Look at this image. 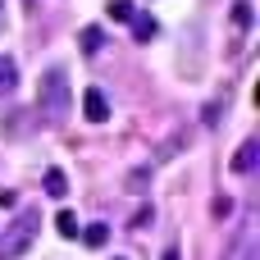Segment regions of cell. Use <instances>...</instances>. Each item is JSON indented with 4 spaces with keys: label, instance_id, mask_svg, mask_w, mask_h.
<instances>
[{
    "label": "cell",
    "instance_id": "cell-5",
    "mask_svg": "<svg viewBox=\"0 0 260 260\" xmlns=\"http://www.w3.org/2000/svg\"><path fill=\"white\" fill-rule=\"evenodd\" d=\"M256 160H260V137H247V142L238 146V155H233V165H229V169H233V174H251V169H256Z\"/></svg>",
    "mask_w": 260,
    "mask_h": 260
},
{
    "label": "cell",
    "instance_id": "cell-4",
    "mask_svg": "<svg viewBox=\"0 0 260 260\" xmlns=\"http://www.w3.org/2000/svg\"><path fill=\"white\" fill-rule=\"evenodd\" d=\"M82 114H87V123H105L110 119V101H105L101 87H87L82 91Z\"/></svg>",
    "mask_w": 260,
    "mask_h": 260
},
{
    "label": "cell",
    "instance_id": "cell-13",
    "mask_svg": "<svg viewBox=\"0 0 260 260\" xmlns=\"http://www.w3.org/2000/svg\"><path fill=\"white\" fill-rule=\"evenodd\" d=\"M110 18L128 23V18H133V0H110Z\"/></svg>",
    "mask_w": 260,
    "mask_h": 260
},
{
    "label": "cell",
    "instance_id": "cell-17",
    "mask_svg": "<svg viewBox=\"0 0 260 260\" xmlns=\"http://www.w3.org/2000/svg\"><path fill=\"white\" fill-rule=\"evenodd\" d=\"M114 260H123V256H114Z\"/></svg>",
    "mask_w": 260,
    "mask_h": 260
},
{
    "label": "cell",
    "instance_id": "cell-6",
    "mask_svg": "<svg viewBox=\"0 0 260 260\" xmlns=\"http://www.w3.org/2000/svg\"><path fill=\"white\" fill-rule=\"evenodd\" d=\"M128 23H133V37H137V41H155V37H160V23H155L151 14H133Z\"/></svg>",
    "mask_w": 260,
    "mask_h": 260
},
{
    "label": "cell",
    "instance_id": "cell-9",
    "mask_svg": "<svg viewBox=\"0 0 260 260\" xmlns=\"http://www.w3.org/2000/svg\"><path fill=\"white\" fill-rule=\"evenodd\" d=\"M251 18H256V14H251V5H247V0H238V5H233V27H238V32H247V27H251Z\"/></svg>",
    "mask_w": 260,
    "mask_h": 260
},
{
    "label": "cell",
    "instance_id": "cell-3",
    "mask_svg": "<svg viewBox=\"0 0 260 260\" xmlns=\"http://www.w3.org/2000/svg\"><path fill=\"white\" fill-rule=\"evenodd\" d=\"M224 260H256V219H242V229H238V238L229 242Z\"/></svg>",
    "mask_w": 260,
    "mask_h": 260
},
{
    "label": "cell",
    "instance_id": "cell-12",
    "mask_svg": "<svg viewBox=\"0 0 260 260\" xmlns=\"http://www.w3.org/2000/svg\"><path fill=\"white\" fill-rule=\"evenodd\" d=\"M46 192H50V197H64V192H69V183H64L59 169H46Z\"/></svg>",
    "mask_w": 260,
    "mask_h": 260
},
{
    "label": "cell",
    "instance_id": "cell-2",
    "mask_svg": "<svg viewBox=\"0 0 260 260\" xmlns=\"http://www.w3.org/2000/svg\"><path fill=\"white\" fill-rule=\"evenodd\" d=\"M37 229H41V210H18V219L0 233V260H18L37 242Z\"/></svg>",
    "mask_w": 260,
    "mask_h": 260
},
{
    "label": "cell",
    "instance_id": "cell-7",
    "mask_svg": "<svg viewBox=\"0 0 260 260\" xmlns=\"http://www.w3.org/2000/svg\"><path fill=\"white\" fill-rule=\"evenodd\" d=\"M14 87H18V64L9 55H0V96H9Z\"/></svg>",
    "mask_w": 260,
    "mask_h": 260
},
{
    "label": "cell",
    "instance_id": "cell-11",
    "mask_svg": "<svg viewBox=\"0 0 260 260\" xmlns=\"http://www.w3.org/2000/svg\"><path fill=\"white\" fill-rule=\"evenodd\" d=\"M101 46H105V32H101V27H87V32H82V50H87V55H96Z\"/></svg>",
    "mask_w": 260,
    "mask_h": 260
},
{
    "label": "cell",
    "instance_id": "cell-16",
    "mask_svg": "<svg viewBox=\"0 0 260 260\" xmlns=\"http://www.w3.org/2000/svg\"><path fill=\"white\" fill-rule=\"evenodd\" d=\"M0 27H5V0H0Z\"/></svg>",
    "mask_w": 260,
    "mask_h": 260
},
{
    "label": "cell",
    "instance_id": "cell-10",
    "mask_svg": "<svg viewBox=\"0 0 260 260\" xmlns=\"http://www.w3.org/2000/svg\"><path fill=\"white\" fill-rule=\"evenodd\" d=\"M55 229H59V238H78V219H73V210H59V215H55Z\"/></svg>",
    "mask_w": 260,
    "mask_h": 260
},
{
    "label": "cell",
    "instance_id": "cell-1",
    "mask_svg": "<svg viewBox=\"0 0 260 260\" xmlns=\"http://www.w3.org/2000/svg\"><path fill=\"white\" fill-rule=\"evenodd\" d=\"M69 110H73L69 73L55 64V69H46V73H41V82H37V114H41L46 123H64V119H69Z\"/></svg>",
    "mask_w": 260,
    "mask_h": 260
},
{
    "label": "cell",
    "instance_id": "cell-14",
    "mask_svg": "<svg viewBox=\"0 0 260 260\" xmlns=\"http://www.w3.org/2000/svg\"><path fill=\"white\" fill-rule=\"evenodd\" d=\"M215 215H219V219H224V215H233V201H229V197H219V201H215Z\"/></svg>",
    "mask_w": 260,
    "mask_h": 260
},
{
    "label": "cell",
    "instance_id": "cell-8",
    "mask_svg": "<svg viewBox=\"0 0 260 260\" xmlns=\"http://www.w3.org/2000/svg\"><path fill=\"white\" fill-rule=\"evenodd\" d=\"M82 242H87V247H105V242H110V229H105V224H87V229H82Z\"/></svg>",
    "mask_w": 260,
    "mask_h": 260
},
{
    "label": "cell",
    "instance_id": "cell-15",
    "mask_svg": "<svg viewBox=\"0 0 260 260\" xmlns=\"http://www.w3.org/2000/svg\"><path fill=\"white\" fill-rule=\"evenodd\" d=\"M160 260H183V256H178V247H169V251H165Z\"/></svg>",
    "mask_w": 260,
    "mask_h": 260
}]
</instances>
